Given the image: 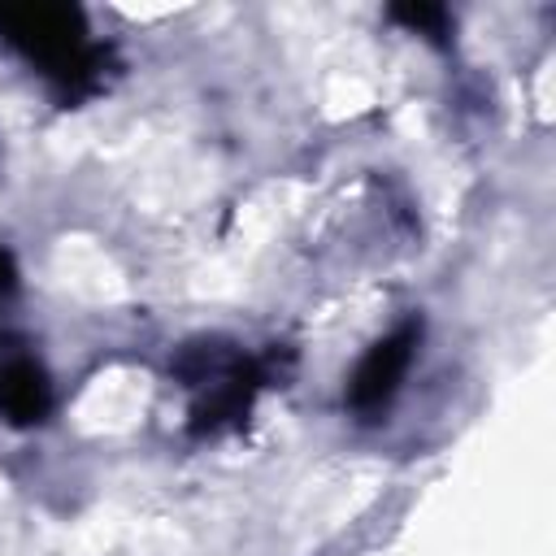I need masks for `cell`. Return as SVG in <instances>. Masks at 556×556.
Returning a JSON list of instances; mask_svg holds the SVG:
<instances>
[{"mask_svg":"<svg viewBox=\"0 0 556 556\" xmlns=\"http://www.w3.org/2000/svg\"><path fill=\"white\" fill-rule=\"evenodd\" d=\"M52 395H48V378L30 356H4L0 361V417L26 426V421H43Z\"/></svg>","mask_w":556,"mask_h":556,"instance_id":"3957f363","label":"cell"},{"mask_svg":"<svg viewBox=\"0 0 556 556\" xmlns=\"http://www.w3.org/2000/svg\"><path fill=\"white\" fill-rule=\"evenodd\" d=\"M0 39L35 61L65 96H83L100 83L104 52L87 39V22L74 4H0Z\"/></svg>","mask_w":556,"mask_h":556,"instance_id":"6da1fadb","label":"cell"},{"mask_svg":"<svg viewBox=\"0 0 556 556\" xmlns=\"http://www.w3.org/2000/svg\"><path fill=\"white\" fill-rule=\"evenodd\" d=\"M391 17L421 35H443V26H447V13L439 4H404V9H391Z\"/></svg>","mask_w":556,"mask_h":556,"instance_id":"277c9868","label":"cell"},{"mask_svg":"<svg viewBox=\"0 0 556 556\" xmlns=\"http://www.w3.org/2000/svg\"><path fill=\"white\" fill-rule=\"evenodd\" d=\"M417 339H421V326L417 321H404L400 330H391L387 339H378L361 356V365H356V374L348 382V404L356 413H378L395 395V387H400V378H404V369L413 361Z\"/></svg>","mask_w":556,"mask_h":556,"instance_id":"7a4b0ae2","label":"cell"}]
</instances>
